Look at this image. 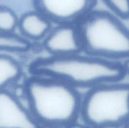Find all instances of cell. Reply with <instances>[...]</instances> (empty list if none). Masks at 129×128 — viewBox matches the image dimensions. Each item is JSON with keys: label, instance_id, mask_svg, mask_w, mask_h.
<instances>
[{"label": "cell", "instance_id": "12", "mask_svg": "<svg viewBox=\"0 0 129 128\" xmlns=\"http://www.w3.org/2000/svg\"><path fill=\"white\" fill-rule=\"evenodd\" d=\"M105 5L116 16L128 19L129 15L128 0H103Z\"/></svg>", "mask_w": 129, "mask_h": 128}, {"label": "cell", "instance_id": "13", "mask_svg": "<svg viewBox=\"0 0 129 128\" xmlns=\"http://www.w3.org/2000/svg\"><path fill=\"white\" fill-rule=\"evenodd\" d=\"M66 128H90V127L88 126V125H83V124H75L74 122H73L66 126Z\"/></svg>", "mask_w": 129, "mask_h": 128}, {"label": "cell", "instance_id": "5", "mask_svg": "<svg viewBox=\"0 0 129 128\" xmlns=\"http://www.w3.org/2000/svg\"><path fill=\"white\" fill-rule=\"evenodd\" d=\"M97 0H34L37 11L50 21L71 24L92 11Z\"/></svg>", "mask_w": 129, "mask_h": 128}, {"label": "cell", "instance_id": "10", "mask_svg": "<svg viewBox=\"0 0 129 128\" xmlns=\"http://www.w3.org/2000/svg\"><path fill=\"white\" fill-rule=\"evenodd\" d=\"M30 43L26 39L13 33L0 32V50L23 52L30 49Z\"/></svg>", "mask_w": 129, "mask_h": 128}, {"label": "cell", "instance_id": "8", "mask_svg": "<svg viewBox=\"0 0 129 128\" xmlns=\"http://www.w3.org/2000/svg\"><path fill=\"white\" fill-rule=\"evenodd\" d=\"M18 25L21 33L31 40H40L49 33L51 24L38 11H30L21 16Z\"/></svg>", "mask_w": 129, "mask_h": 128}, {"label": "cell", "instance_id": "4", "mask_svg": "<svg viewBox=\"0 0 129 128\" xmlns=\"http://www.w3.org/2000/svg\"><path fill=\"white\" fill-rule=\"evenodd\" d=\"M129 86L108 83L93 87L81 100L80 113L88 126L116 127L128 118Z\"/></svg>", "mask_w": 129, "mask_h": 128}, {"label": "cell", "instance_id": "7", "mask_svg": "<svg viewBox=\"0 0 129 128\" xmlns=\"http://www.w3.org/2000/svg\"><path fill=\"white\" fill-rule=\"evenodd\" d=\"M44 46L52 56L78 55L83 51L78 28L71 24H62L52 30Z\"/></svg>", "mask_w": 129, "mask_h": 128}, {"label": "cell", "instance_id": "9", "mask_svg": "<svg viewBox=\"0 0 129 128\" xmlns=\"http://www.w3.org/2000/svg\"><path fill=\"white\" fill-rule=\"evenodd\" d=\"M22 70L17 61L10 56L0 55V90L18 80Z\"/></svg>", "mask_w": 129, "mask_h": 128}, {"label": "cell", "instance_id": "11", "mask_svg": "<svg viewBox=\"0 0 129 128\" xmlns=\"http://www.w3.org/2000/svg\"><path fill=\"white\" fill-rule=\"evenodd\" d=\"M18 24L15 13L10 8L0 5V32L13 33Z\"/></svg>", "mask_w": 129, "mask_h": 128}, {"label": "cell", "instance_id": "2", "mask_svg": "<svg viewBox=\"0 0 129 128\" xmlns=\"http://www.w3.org/2000/svg\"><path fill=\"white\" fill-rule=\"evenodd\" d=\"M24 91L30 112L39 123L63 127L74 122L80 113V95L73 86L62 81L30 78Z\"/></svg>", "mask_w": 129, "mask_h": 128}, {"label": "cell", "instance_id": "6", "mask_svg": "<svg viewBox=\"0 0 129 128\" xmlns=\"http://www.w3.org/2000/svg\"><path fill=\"white\" fill-rule=\"evenodd\" d=\"M39 123L18 98L0 90V128H39Z\"/></svg>", "mask_w": 129, "mask_h": 128}, {"label": "cell", "instance_id": "3", "mask_svg": "<svg viewBox=\"0 0 129 128\" xmlns=\"http://www.w3.org/2000/svg\"><path fill=\"white\" fill-rule=\"evenodd\" d=\"M79 21L77 28L83 51L102 58L128 57V30L114 15L106 11H91Z\"/></svg>", "mask_w": 129, "mask_h": 128}, {"label": "cell", "instance_id": "1", "mask_svg": "<svg viewBox=\"0 0 129 128\" xmlns=\"http://www.w3.org/2000/svg\"><path fill=\"white\" fill-rule=\"evenodd\" d=\"M127 71L120 63L78 54L38 58L30 66L33 74L60 80L73 87L115 83L123 79Z\"/></svg>", "mask_w": 129, "mask_h": 128}, {"label": "cell", "instance_id": "14", "mask_svg": "<svg viewBox=\"0 0 129 128\" xmlns=\"http://www.w3.org/2000/svg\"><path fill=\"white\" fill-rule=\"evenodd\" d=\"M39 128H63L61 127L56 126V125H47V124H42V126L39 127Z\"/></svg>", "mask_w": 129, "mask_h": 128}]
</instances>
